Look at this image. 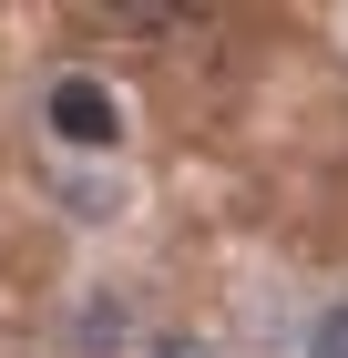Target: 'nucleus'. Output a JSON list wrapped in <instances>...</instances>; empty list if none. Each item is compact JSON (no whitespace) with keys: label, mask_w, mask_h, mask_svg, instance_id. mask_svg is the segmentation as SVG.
<instances>
[{"label":"nucleus","mask_w":348,"mask_h":358,"mask_svg":"<svg viewBox=\"0 0 348 358\" xmlns=\"http://www.w3.org/2000/svg\"><path fill=\"white\" fill-rule=\"evenodd\" d=\"M41 123H52V143H72V154H113V143H123V103H113V83H92V72H62L52 103H41Z\"/></svg>","instance_id":"nucleus-1"},{"label":"nucleus","mask_w":348,"mask_h":358,"mask_svg":"<svg viewBox=\"0 0 348 358\" xmlns=\"http://www.w3.org/2000/svg\"><path fill=\"white\" fill-rule=\"evenodd\" d=\"M307 358H348V297L318 307V328H307Z\"/></svg>","instance_id":"nucleus-2"},{"label":"nucleus","mask_w":348,"mask_h":358,"mask_svg":"<svg viewBox=\"0 0 348 358\" xmlns=\"http://www.w3.org/2000/svg\"><path fill=\"white\" fill-rule=\"evenodd\" d=\"M154 358H215L205 338H154Z\"/></svg>","instance_id":"nucleus-3"}]
</instances>
